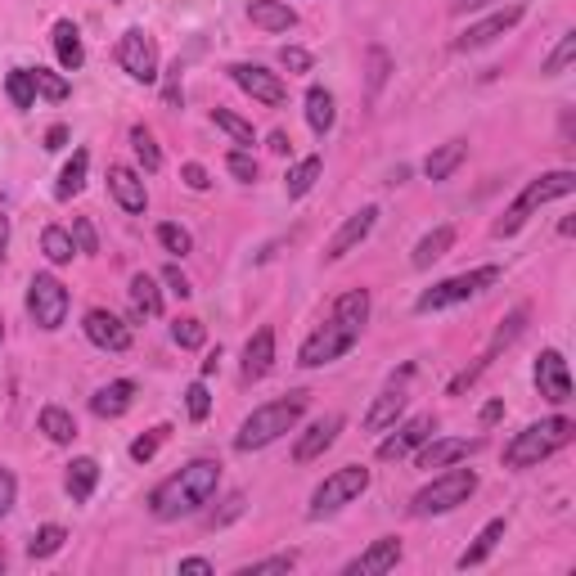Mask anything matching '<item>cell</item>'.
Returning a JSON list of instances; mask_svg holds the SVG:
<instances>
[{
    "mask_svg": "<svg viewBox=\"0 0 576 576\" xmlns=\"http://www.w3.org/2000/svg\"><path fill=\"white\" fill-rule=\"evenodd\" d=\"M216 486H221V459H189L180 473H171L167 482L153 486L149 513L162 522L189 518V513H198L207 500H212Z\"/></svg>",
    "mask_w": 576,
    "mask_h": 576,
    "instance_id": "6da1fadb",
    "label": "cell"
},
{
    "mask_svg": "<svg viewBox=\"0 0 576 576\" xmlns=\"http://www.w3.org/2000/svg\"><path fill=\"white\" fill-rule=\"evenodd\" d=\"M306 405H311V396H306V392H288V396H279V401L257 405V410L239 423L234 450H243V455H248V450H261V446H270V441H279L284 432H293L297 423H302Z\"/></svg>",
    "mask_w": 576,
    "mask_h": 576,
    "instance_id": "7a4b0ae2",
    "label": "cell"
},
{
    "mask_svg": "<svg viewBox=\"0 0 576 576\" xmlns=\"http://www.w3.org/2000/svg\"><path fill=\"white\" fill-rule=\"evenodd\" d=\"M572 189H576V171L572 167H558V171H545V176L527 180V185H522V194L509 203V212L491 225V234H495V239H509V234H518L522 225H527L531 212H540V207L554 203V198H567Z\"/></svg>",
    "mask_w": 576,
    "mask_h": 576,
    "instance_id": "3957f363",
    "label": "cell"
},
{
    "mask_svg": "<svg viewBox=\"0 0 576 576\" xmlns=\"http://www.w3.org/2000/svg\"><path fill=\"white\" fill-rule=\"evenodd\" d=\"M572 437H576V423L567 419V414L527 423V428H522L518 437L504 446V468H536L540 459H549L554 450H563Z\"/></svg>",
    "mask_w": 576,
    "mask_h": 576,
    "instance_id": "277c9868",
    "label": "cell"
},
{
    "mask_svg": "<svg viewBox=\"0 0 576 576\" xmlns=\"http://www.w3.org/2000/svg\"><path fill=\"white\" fill-rule=\"evenodd\" d=\"M477 491V473L473 468H450L446 473H437L428 486H419L410 500V513L414 518H437V513H450L459 509V504H468V495Z\"/></svg>",
    "mask_w": 576,
    "mask_h": 576,
    "instance_id": "5b68a950",
    "label": "cell"
},
{
    "mask_svg": "<svg viewBox=\"0 0 576 576\" xmlns=\"http://www.w3.org/2000/svg\"><path fill=\"white\" fill-rule=\"evenodd\" d=\"M500 275H504L500 266H477V270H464V275H450L441 284H432L428 293L414 297V311L428 315V311H446V306H459V302H473L486 288L500 284Z\"/></svg>",
    "mask_w": 576,
    "mask_h": 576,
    "instance_id": "8992f818",
    "label": "cell"
},
{
    "mask_svg": "<svg viewBox=\"0 0 576 576\" xmlns=\"http://www.w3.org/2000/svg\"><path fill=\"white\" fill-rule=\"evenodd\" d=\"M365 491H369V468H365V464H342V468H333V473L324 477V482L311 491V504H306V518H311V522L333 518V513L347 509V504H351V500H360Z\"/></svg>",
    "mask_w": 576,
    "mask_h": 576,
    "instance_id": "52a82bcc",
    "label": "cell"
},
{
    "mask_svg": "<svg viewBox=\"0 0 576 576\" xmlns=\"http://www.w3.org/2000/svg\"><path fill=\"white\" fill-rule=\"evenodd\" d=\"M68 288H63L59 275H32V284H27V315H32L36 329L54 333L63 329V320H68Z\"/></svg>",
    "mask_w": 576,
    "mask_h": 576,
    "instance_id": "ba28073f",
    "label": "cell"
},
{
    "mask_svg": "<svg viewBox=\"0 0 576 576\" xmlns=\"http://www.w3.org/2000/svg\"><path fill=\"white\" fill-rule=\"evenodd\" d=\"M356 342H360V333H356V329H347L342 320H333V315H329V320H324L320 329H315L311 338L302 342V347H297V365H302V369L333 365V360L347 356V351L356 347Z\"/></svg>",
    "mask_w": 576,
    "mask_h": 576,
    "instance_id": "9c48e42d",
    "label": "cell"
},
{
    "mask_svg": "<svg viewBox=\"0 0 576 576\" xmlns=\"http://www.w3.org/2000/svg\"><path fill=\"white\" fill-rule=\"evenodd\" d=\"M117 63H122V72L131 81H158V41H153L144 27H126L122 36H117Z\"/></svg>",
    "mask_w": 576,
    "mask_h": 576,
    "instance_id": "30bf717a",
    "label": "cell"
},
{
    "mask_svg": "<svg viewBox=\"0 0 576 576\" xmlns=\"http://www.w3.org/2000/svg\"><path fill=\"white\" fill-rule=\"evenodd\" d=\"M410 378H414V365H401L387 378V387L374 396V405H369V414H365V432L396 428V419L405 414V401H410Z\"/></svg>",
    "mask_w": 576,
    "mask_h": 576,
    "instance_id": "8fae6325",
    "label": "cell"
},
{
    "mask_svg": "<svg viewBox=\"0 0 576 576\" xmlns=\"http://www.w3.org/2000/svg\"><path fill=\"white\" fill-rule=\"evenodd\" d=\"M230 77H234V86H239L243 95H252L266 108H279L288 99V86L279 81V72H266L261 63H230Z\"/></svg>",
    "mask_w": 576,
    "mask_h": 576,
    "instance_id": "7c38bea8",
    "label": "cell"
},
{
    "mask_svg": "<svg viewBox=\"0 0 576 576\" xmlns=\"http://www.w3.org/2000/svg\"><path fill=\"white\" fill-rule=\"evenodd\" d=\"M536 392L545 396L549 405H567V401H572V374H567L563 351L545 347L536 356Z\"/></svg>",
    "mask_w": 576,
    "mask_h": 576,
    "instance_id": "4fadbf2b",
    "label": "cell"
},
{
    "mask_svg": "<svg viewBox=\"0 0 576 576\" xmlns=\"http://www.w3.org/2000/svg\"><path fill=\"white\" fill-rule=\"evenodd\" d=\"M374 221H378V207L374 203H365L360 212H351L347 221L333 230V239L324 243V261H342L347 252H356L360 243L369 239V230H374Z\"/></svg>",
    "mask_w": 576,
    "mask_h": 576,
    "instance_id": "5bb4252c",
    "label": "cell"
},
{
    "mask_svg": "<svg viewBox=\"0 0 576 576\" xmlns=\"http://www.w3.org/2000/svg\"><path fill=\"white\" fill-rule=\"evenodd\" d=\"M522 14L527 9L522 5H509V9H500V14H491V18H482V23H468L464 32L455 36V50H482V45H491V41H500L504 32H513V27L522 23Z\"/></svg>",
    "mask_w": 576,
    "mask_h": 576,
    "instance_id": "9a60e30c",
    "label": "cell"
},
{
    "mask_svg": "<svg viewBox=\"0 0 576 576\" xmlns=\"http://www.w3.org/2000/svg\"><path fill=\"white\" fill-rule=\"evenodd\" d=\"M81 329H86V338L95 342L99 351H131V324H126L122 315L104 311V306H90Z\"/></svg>",
    "mask_w": 576,
    "mask_h": 576,
    "instance_id": "2e32d148",
    "label": "cell"
},
{
    "mask_svg": "<svg viewBox=\"0 0 576 576\" xmlns=\"http://www.w3.org/2000/svg\"><path fill=\"white\" fill-rule=\"evenodd\" d=\"M432 432H437V419H432V414H414V419H405L401 428L392 432V437L378 441V459H387V464H392V459L414 455V450H419L423 441L432 437Z\"/></svg>",
    "mask_w": 576,
    "mask_h": 576,
    "instance_id": "e0dca14e",
    "label": "cell"
},
{
    "mask_svg": "<svg viewBox=\"0 0 576 576\" xmlns=\"http://www.w3.org/2000/svg\"><path fill=\"white\" fill-rule=\"evenodd\" d=\"M477 450H482V437H428L414 450V459H419V468H446L477 455Z\"/></svg>",
    "mask_w": 576,
    "mask_h": 576,
    "instance_id": "ac0fdd59",
    "label": "cell"
},
{
    "mask_svg": "<svg viewBox=\"0 0 576 576\" xmlns=\"http://www.w3.org/2000/svg\"><path fill=\"white\" fill-rule=\"evenodd\" d=\"M108 194L117 198V207L131 216H140L144 207H149V189H144V176L135 167H122V162H113L108 167Z\"/></svg>",
    "mask_w": 576,
    "mask_h": 576,
    "instance_id": "d6986e66",
    "label": "cell"
},
{
    "mask_svg": "<svg viewBox=\"0 0 576 576\" xmlns=\"http://www.w3.org/2000/svg\"><path fill=\"white\" fill-rule=\"evenodd\" d=\"M396 563H401V536H378L374 545H369L360 558H351L342 572L347 576H383V572H392Z\"/></svg>",
    "mask_w": 576,
    "mask_h": 576,
    "instance_id": "ffe728a7",
    "label": "cell"
},
{
    "mask_svg": "<svg viewBox=\"0 0 576 576\" xmlns=\"http://www.w3.org/2000/svg\"><path fill=\"white\" fill-rule=\"evenodd\" d=\"M338 432H342V414H324V419H315L311 428L293 441V464H311V459H320L324 450L338 441Z\"/></svg>",
    "mask_w": 576,
    "mask_h": 576,
    "instance_id": "44dd1931",
    "label": "cell"
},
{
    "mask_svg": "<svg viewBox=\"0 0 576 576\" xmlns=\"http://www.w3.org/2000/svg\"><path fill=\"white\" fill-rule=\"evenodd\" d=\"M270 365H275V329H270V324H261V329L248 338V347H243V383H257V378H266Z\"/></svg>",
    "mask_w": 576,
    "mask_h": 576,
    "instance_id": "7402d4cb",
    "label": "cell"
},
{
    "mask_svg": "<svg viewBox=\"0 0 576 576\" xmlns=\"http://www.w3.org/2000/svg\"><path fill=\"white\" fill-rule=\"evenodd\" d=\"M131 401H135V383L131 378H113V383H104L90 396V410H95L99 419H122V414L131 410Z\"/></svg>",
    "mask_w": 576,
    "mask_h": 576,
    "instance_id": "603a6c76",
    "label": "cell"
},
{
    "mask_svg": "<svg viewBox=\"0 0 576 576\" xmlns=\"http://www.w3.org/2000/svg\"><path fill=\"white\" fill-rule=\"evenodd\" d=\"M504 531H509V522H504V518H491V522H486V527L473 536V545H468L464 554L455 558V567H459V572H468V567L486 563V558L495 554V545H500V540H504Z\"/></svg>",
    "mask_w": 576,
    "mask_h": 576,
    "instance_id": "cb8c5ba5",
    "label": "cell"
},
{
    "mask_svg": "<svg viewBox=\"0 0 576 576\" xmlns=\"http://www.w3.org/2000/svg\"><path fill=\"white\" fill-rule=\"evenodd\" d=\"M95 486H99V459L77 455V459L68 464V477H63V491L72 495V504H86L90 495H95Z\"/></svg>",
    "mask_w": 576,
    "mask_h": 576,
    "instance_id": "d4e9b609",
    "label": "cell"
},
{
    "mask_svg": "<svg viewBox=\"0 0 576 576\" xmlns=\"http://www.w3.org/2000/svg\"><path fill=\"white\" fill-rule=\"evenodd\" d=\"M450 248H455V225H437V230H428L419 243H414L410 266H414V270H428L432 261H441Z\"/></svg>",
    "mask_w": 576,
    "mask_h": 576,
    "instance_id": "484cf974",
    "label": "cell"
},
{
    "mask_svg": "<svg viewBox=\"0 0 576 576\" xmlns=\"http://www.w3.org/2000/svg\"><path fill=\"white\" fill-rule=\"evenodd\" d=\"M54 54H59L63 72H77L81 63H86V45H81V32L72 18H59V23H54Z\"/></svg>",
    "mask_w": 576,
    "mask_h": 576,
    "instance_id": "4316f807",
    "label": "cell"
},
{
    "mask_svg": "<svg viewBox=\"0 0 576 576\" xmlns=\"http://www.w3.org/2000/svg\"><path fill=\"white\" fill-rule=\"evenodd\" d=\"M248 18L261 32H288V27H297V14L288 9V0H252Z\"/></svg>",
    "mask_w": 576,
    "mask_h": 576,
    "instance_id": "83f0119b",
    "label": "cell"
},
{
    "mask_svg": "<svg viewBox=\"0 0 576 576\" xmlns=\"http://www.w3.org/2000/svg\"><path fill=\"white\" fill-rule=\"evenodd\" d=\"M131 311L135 315H144V320H153V315H162V288H158V279L149 275V270H135L131 275Z\"/></svg>",
    "mask_w": 576,
    "mask_h": 576,
    "instance_id": "f1b7e54d",
    "label": "cell"
},
{
    "mask_svg": "<svg viewBox=\"0 0 576 576\" xmlns=\"http://www.w3.org/2000/svg\"><path fill=\"white\" fill-rule=\"evenodd\" d=\"M464 158H468V140H446V144H437V149L423 158V176H428V180H450V171H455Z\"/></svg>",
    "mask_w": 576,
    "mask_h": 576,
    "instance_id": "f546056e",
    "label": "cell"
},
{
    "mask_svg": "<svg viewBox=\"0 0 576 576\" xmlns=\"http://www.w3.org/2000/svg\"><path fill=\"white\" fill-rule=\"evenodd\" d=\"M333 320H342L347 329H356V333H365V324H369V288H347V293L333 302Z\"/></svg>",
    "mask_w": 576,
    "mask_h": 576,
    "instance_id": "4dcf8cb0",
    "label": "cell"
},
{
    "mask_svg": "<svg viewBox=\"0 0 576 576\" xmlns=\"http://www.w3.org/2000/svg\"><path fill=\"white\" fill-rule=\"evenodd\" d=\"M324 176V158L320 153H311V158H302L297 167H288V176H284V194L288 198H306L315 189V180Z\"/></svg>",
    "mask_w": 576,
    "mask_h": 576,
    "instance_id": "1f68e13d",
    "label": "cell"
},
{
    "mask_svg": "<svg viewBox=\"0 0 576 576\" xmlns=\"http://www.w3.org/2000/svg\"><path fill=\"white\" fill-rule=\"evenodd\" d=\"M36 428H41L54 446H68V441L77 437V419H72L63 405H45V410L36 414Z\"/></svg>",
    "mask_w": 576,
    "mask_h": 576,
    "instance_id": "d6a6232c",
    "label": "cell"
},
{
    "mask_svg": "<svg viewBox=\"0 0 576 576\" xmlns=\"http://www.w3.org/2000/svg\"><path fill=\"white\" fill-rule=\"evenodd\" d=\"M86 171H90V153L86 149H77L68 158V167L59 171V185H54V198H59V203H68L72 194H81V189H86Z\"/></svg>",
    "mask_w": 576,
    "mask_h": 576,
    "instance_id": "836d02e7",
    "label": "cell"
},
{
    "mask_svg": "<svg viewBox=\"0 0 576 576\" xmlns=\"http://www.w3.org/2000/svg\"><path fill=\"white\" fill-rule=\"evenodd\" d=\"M333 95L324 86H311L306 90V122H311V131L315 135H329L333 131Z\"/></svg>",
    "mask_w": 576,
    "mask_h": 576,
    "instance_id": "e575fe53",
    "label": "cell"
},
{
    "mask_svg": "<svg viewBox=\"0 0 576 576\" xmlns=\"http://www.w3.org/2000/svg\"><path fill=\"white\" fill-rule=\"evenodd\" d=\"M41 252L50 266H68L72 257H77V243H72V234L63 230V225H45L41 230Z\"/></svg>",
    "mask_w": 576,
    "mask_h": 576,
    "instance_id": "d590c367",
    "label": "cell"
},
{
    "mask_svg": "<svg viewBox=\"0 0 576 576\" xmlns=\"http://www.w3.org/2000/svg\"><path fill=\"white\" fill-rule=\"evenodd\" d=\"M131 149H135V158H140V167L149 171H162V149H158V140H153V131L144 122H135L131 126Z\"/></svg>",
    "mask_w": 576,
    "mask_h": 576,
    "instance_id": "8d00e7d4",
    "label": "cell"
},
{
    "mask_svg": "<svg viewBox=\"0 0 576 576\" xmlns=\"http://www.w3.org/2000/svg\"><path fill=\"white\" fill-rule=\"evenodd\" d=\"M63 540H68V531H63L59 522H45V527H36L32 540H27V558H50V554H59Z\"/></svg>",
    "mask_w": 576,
    "mask_h": 576,
    "instance_id": "74e56055",
    "label": "cell"
},
{
    "mask_svg": "<svg viewBox=\"0 0 576 576\" xmlns=\"http://www.w3.org/2000/svg\"><path fill=\"white\" fill-rule=\"evenodd\" d=\"M5 95L14 108H32L36 104V81H32V68H14L5 77Z\"/></svg>",
    "mask_w": 576,
    "mask_h": 576,
    "instance_id": "f35d334b",
    "label": "cell"
},
{
    "mask_svg": "<svg viewBox=\"0 0 576 576\" xmlns=\"http://www.w3.org/2000/svg\"><path fill=\"white\" fill-rule=\"evenodd\" d=\"M212 122L221 126V131L230 135V140L239 144V149H252V144H257V135H252V122H243V117H239V113H230V108H216Z\"/></svg>",
    "mask_w": 576,
    "mask_h": 576,
    "instance_id": "ab89813d",
    "label": "cell"
},
{
    "mask_svg": "<svg viewBox=\"0 0 576 576\" xmlns=\"http://www.w3.org/2000/svg\"><path fill=\"white\" fill-rule=\"evenodd\" d=\"M527 306H513V311H509V320H504L500 324V329H495V338H491V347H486V360H495V356H500V351L504 347H509V342L513 338H518V333H522V324H527Z\"/></svg>",
    "mask_w": 576,
    "mask_h": 576,
    "instance_id": "60d3db41",
    "label": "cell"
},
{
    "mask_svg": "<svg viewBox=\"0 0 576 576\" xmlns=\"http://www.w3.org/2000/svg\"><path fill=\"white\" fill-rule=\"evenodd\" d=\"M171 338H176V347L185 351H198L207 342V324L198 320V315H180L176 324H171Z\"/></svg>",
    "mask_w": 576,
    "mask_h": 576,
    "instance_id": "b9f144b4",
    "label": "cell"
},
{
    "mask_svg": "<svg viewBox=\"0 0 576 576\" xmlns=\"http://www.w3.org/2000/svg\"><path fill=\"white\" fill-rule=\"evenodd\" d=\"M32 81H36V95H45L50 104H63V99L72 95V81L59 77V72H50V68H32Z\"/></svg>",
    "mask_w": 576,
    "mask_h": 576,
    "instance_id": "7bdbcfd3",
    "label": "cell"
},
{
    "mask_svg": "<svg viewBox=\"0 0 576 576\" xmlns=\"http://www.w3.org/2000/svg\"><path fill=\"white\" fill-rule=\"evenodd\" d=\"M158 243L171 252V257H189V252H194V234H189L185 225H176V221L158 225Z\"/></svg>",
    "mask_w": 576,
    "mask_h": 576,
    "instance_id": "ee69618b",
    "label": "cell"
},
{
    "mask_svg": "<svg viewBox=\"0 0 576 576\" xmlns=\"http://www.w3.org/2000/svg\"><path fill=\"white\" fill-rule=\"evenodd\" d=\"M572 59H576V32H563V36H558V45H554V54L545 59V68H540V72H545V77H563Z\"/></svg>",
    "mask_w": 576,
    "mask_h": 576,
    "instance_id": "f6af8a7d",
    "label": "cell"
},
{
    "mask_svg": "<svg viewBox=\"0 0 576 576\" xmlns=\"http://www.w3.org/2000/svg\"><path fill=\"white\" fill-rule=\"evenodd\" d=\"M167 432H171L167 423H158V428H149V432H144V437H135V441H131V459H135V464H149V459L162 450V441H167Z\"/></svg>",
    "mask_w": 576,
    "mask_h": 576,
    "instance_id": "bcb514c9",
    "label": "cell"
},
{
    "mask_svg": "<svg viewBox=\"0 0 576 576\" xmlns=\"http://www.w3.org/2000/svg\"><path fill=\"white\" fill-rule=\"evenodd\" d=\"M297 567V554L288 549V554H270V558H257V563H243L239 576H270V572H293Z\"/></svg>",
    "mask_w": 576,
    "mask_h": 576,
    "instance_id": "7dc6e473",
    "label": "cell"
},
{
    "mask_svg": "<svg viewBox=\"0 0 576 576\" xmlns=\"http://www.w3.org/2000/svg\"><path fill=\"white\" fill-rule=\"evenodd\" d=\"M185 410H189V419H194V423H203L207 414H212V392H207L203 378L185 387Z\"/></svg>",
    "mask_w": 576,
    "mask_h": 576,
    "instance_id": "c3c4849f",
    "label": "cell"
},
{
    "mask_svg": "<svg viewBox=\"0 0 576 576\" xmlns=\"http://www.w3.org/2000/svg\"><path fill=\"white\" fill-rule=\"evenodd\" d=\"M225 171H230L234 180H243V185H252V180H257V158H252L248 149H230L225 153Z\"/></svg>",
    "mask_w": 576,
    "mask_h": 576,
    "instance_id": "681fc988",
    "label": "cell"
},
{
    "mask_svg": "<svg viewBox=\"0 0 576 576\" xmlns=\"http://www.w3.org/2000/svg\"><path fill=\"white\" fill-rule=\"evenodd\" d=\"M72 243H77V252H81V257H95V252H99V234H95V225H90L86 221V216H72Z\"/></svg>",
    "mask_w": 576,
    "mask_h": 576,
    "instance_id": "f907efd6",
    "label": "cell"
},
{
    "mask_svg": "<svg viewBox=\"0 0 576 576\" xmlns=\"http://www.w3.org/2000/svg\"><path fill=\"white\" fill-rule=\"evenodd\" d=\"M279 63H284L288 72H311V54H306L302 45H284V50H279Z\"/></svg>",
    "mask_w": 576,
    "mask_h": 576,
    "instance_id": "816d5d0a",
    "label": "cell"
},
{
    "mask_svg": "<svg viewBox=\"0 0 576 576\" xmlns=\"http://www.w3.org/2000/svg\"><path fill=\"white\" fill-rule=\"evenodd\" d=\"M162 284H167V293H176L180 302H185V297L194 293V284H189V279L180 275V266H162Z\"/></svg>",
    "mask_w": 576,
    "mask_h": 576,
    "instance_id": "f5cc1de1",
    "label": "cell"
},
{
    "mask_svg": "<svg viewBox=\"0 0 576 576\" xmlns=\"http://www.w3.org/2000/svg\"><path fill=\"white\" fill-rule=\"evenodd\" d=\"M387 81V54L383 50H369V95H378V86Z\"/></svg>",
    "mask_w": 576,
    "mask_h": 576,
    "instance_id": "db71d44e",
    "label": "cell"
},
{
    "mask_svg": "<svg viewBox=\"0 0 576 576\" xmlns=\"http://www.w3.org/2000/svg\"><path fill=\"white\" fill-rule=\"evenodd\" d=\"M180 180H185L189 189H198V194H203V189L212 185V176H207L203 162H185V167H180Z\"/></svg>",
    "mask_w": 576,
    "mask_h": 576,
    "instance_id": "11a10c76",
    "label": "cell"
},
{
    "mask_svg": "<svg viewBox=\"0 0 576 576\" xmlns=\"http://www.w3.org/2000/svg\"><path fill=\"white\" fill-rule=\"evenodd\" d=\"M14 495H18V482H14V473H9V468L0 464V518H5L9 509H14Z\"/></svg>",
    "mask_w": 576,
    "mask_h": 576,
    "instance_id": "9f6ffc18",
    "label": "cell"
},
{
    "mask_svg": "<svg viewBox=\"0 0 576 576\" xmlns=\"http://www.w3.org/2000/svg\"><path fill=\"white\" fill-rule=\"evenodd\" d=\"M180 572H185V576H212L216 567L207 563V558H180Z\"/></svg>",
    "mask_w": 576,
    "mask_h": 576,
    "instance_id": "6f0895ef",
    "label": "cell"
},
{
    "mask_svg": "<svg viewBox=\"0 0 576 576\" xmlns=\"http://www.w3.org/2000/svg\"><path fill=\"white\" fill-rule=\"evenodd\" d=\"M180 99H185V95H180V63H176V68H171V77H167V104L176 108Z\"/></svg>",
    "mask_w": 576,
    "mask_h": 576,
    "instance_id": "680465c9",
    "label": "cell"
},
{
    "mask_svg": "<svg viewBox=\"0 0 576 576\" xmlns=\"http://www.w3.org/2000/svg\"><path fill=\"white\" fill-rule=\"evenodd\" d=\"M68 144V126H50L45 131V149H63Z\"/></svg>",
    "mask_w": 576,
    "mask_h": 576,
    "instance_id": "91938a15",
    "label": "cell"
},
{
    "mask_svg": "<svg viewBox=\"0 0 576 576\" xmlns=\"http://www.w3.org/2000/svg\"><path fill=\"white\" fill-rule=\"evenodd\" d=\"M500 414H504V401H486V405H482V428H491Z\"/></svg>",
    "mask_w": 576,
    "mask_h": 576,
    "instance_id": "94428289",
    "label": "cell"
},
{
    "mask_svg": "<svg viewBox=\"0 0 576 576\" xmlns=\"http://www.w3.org/2000/svg\"><path fill=\"white\" fill-rule=\"evenodd\" d=\"M288 149H293V140H288L284 131H275V135H270V153H288Z\"/></svg>",
    "mask_w": 576,
    "mask_h": 576,
    "instance_id": "6125c7cd",
    "label": "cell"
},
{
    "mask_svg": "<svg viewBox=\"0 0 576 576\" xmlns=\"http://www.w3.org/2000/svg\"><path fill=\"white\" fill-rule=\"evenodd\" d=\"M482 5H491V0H455L450 9H455V14H468V9H482Z\"/></svg>",
    "mask_w": 576,
    "mask_h": 576,
    "instance_id": "be15d7a7",
    "label": "cell"
},
{
    "mask_svg": "<svg viewBox=\"0 0 576 576\" xmlns=\"http://www.w3.org/2000/svg\"><path fill=\"white\" fill-rule=\"evenodd\" d=\"M216 365H221V347H216V351H212V356H207V360H203V378H207V374H216Z\"/></svg>",
    "mask_w": 576,
    "mask_h": 576,
    "instance_id": "e7e4bbea",
    "label": "cell"
},
{
    "mask_svg": "<svg viewBox=\"0 0 576 576\" xmlns=\"http://www.w3.org/2000/svg\"><path fill=\"white\" fill-rule=\"evenodd\" d=\"M0 567H5V563H0Z\"/></svg>",
    "mask_w": 576,
    "mask_h": 576,
    "instance_id": "03108f58",
    "label": "cell"
}]
</instances>
